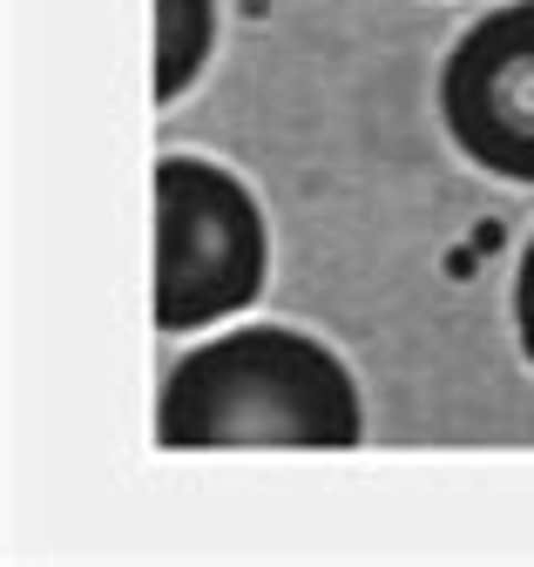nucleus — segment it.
I'll return each mask as SVG.
<instances>
[{
    "mask_svg": "<svg viewBox=\"0 0 534 567\" xmlns=\"http://www.w3.org/2000/svg\"><path fill=\"white\" fill-rule=\"evenodd\" d=\"M359 385L339 351L291 324H250L196 344L170 365L156 440L163 446H359Z\"/></svg>",
    "mask_w": 534,
    "mask_h": 567,
    "instance_id": "1",
    "label": "nucleus"
},
{
    "mask_svg": "<svg viewBox=\"0 0 534 567\" xmlns=\"http://www.w3.org/2000/svg\"><path fill=\"white\" fill-rule=\"evenodd\" d=\"M264 291V217L250 189L204 163H156V324L196 331L244 311Z\"/></svg>",
    "mask_w": 534,
    "mask_h": 567,
    "instance_id": "2",
    "label": "nucleus"
},
{
    "mask_svg": "<svg viewBox=\"0 0 534 567\" xmlns=\"http://www.w3.org/2000/svg\"><path fill=\"white\" fill-rule=\"evenodd\" d=\"M440 115L481 169L534 183V0L494 8L440 68Z\"/></svg>",
    "mask_w": 534,
    "mask_h": 567,
    "instance_id": "3",
    "label": "nucleus"
},
{
    "mask_svg": "<svg viewBox=\"0 0 534 567\" xmlns=\"http://www.w3.org/2000/svg\"><path fill=\"white\" fill-rule=\"evenodd\" d=\"M210 34H217V8L210 0H156V95L176 102L196 68L210 54Z\"/></svg>",
    "mask_w": 534,
    "mask_h": 567,
    "instance_id": "4",
    "label": "nucleus"
},
{
    "mask_svg": "<svg viewBox=\"0 0 534 567\" xmlns=\"http://www.w3.org/2000/svg\"><path fill=\"white\" fill-rule=\"evenodd\" d=\"M514 324H521V351L534 359V237H527L521 270H514Z\"/></svg>",
    "mask_w": 534,
    "mask_h": 567,
    "instance_id": "5",
    "label": "nucleus"
}]
</instances>
